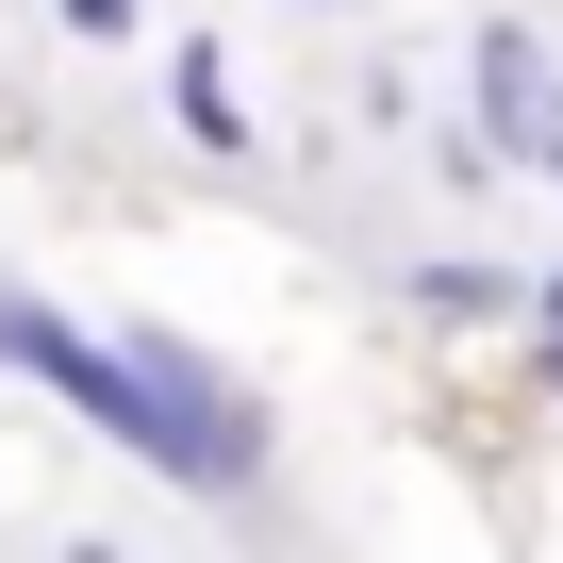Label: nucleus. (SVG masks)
<instances>
[{
  "label": "nucleus",
  "mask_w": 563,
  "mask_h": 563,
  "mask_svg": "<svg viewBox=\"0 0 563 563\" xmlns=\"http://www.w3.org/2000/svg\"><path fill=\"white\" fill-rule=\"evenodd\" d=\"M133 349V382H150V464L183 481V497H249L265 481V398L216 365V349H183V332H117Z\"/></svg>",
  "instance_id": "nucleus-1"
},
{
  "label": "nucleus",
  "mask_w": 563,
  "mask_h": 563,
  "mask_svg": "<svg viewBox=\"0 0 563 563\" xmlns=\"http://www.w3.org/2000/svg\"><path fill=\"white\" fill-rule=\"evenodd\" d=\"M0 365H18V382H51L100 448H133L150 464V382H133V349L117 332H84L67 299H34V282H0Z\"/></svg>",
  "instance_id": "nucleus-2"
},
{
  "label": "nucleus",
  "mask_w": 563,
  "mask_h": 563,
  "mask_svg": "<svg viewBox=\"0 0 563 563\" xmlns=\"http://www.w3.org/2000/svg\"><path fill=\"white\" fill-rule=\"evenodd\" d=\"M464 100H481V150H497V166H547V150H563V51H547L530 18H481Z\"/></svg>",
  "instance_id": "nucleus-3"
},
{
  "label": "nucleus",
  "mask_w": 563,
  "mask_h": 563,
  "mask_svg": "<svg viewBox=\"0 0 563 563\" xmlns=\"http://www.w3.org/2000/svg\"><path fill=\"white\" fill-rule=\"evenodd\" d=\"M398 299H415V332H481V316H530V282H514V265H481V249H431Z\"/></svg>",
  "instance_id": "nucleus-4"
},
{
  "label": "nucleus",
  "mask_w": 563,
  "mask_h": 563,
  "mask_svg": "<svg viewBox=\"0 0 563 563\" xmlns=\"http://www.w3.org/2000/svg\"><path fill=\"white\" fill-rule=\"evenodd\" d=\"M166 100H183V133H199V150H249V100H232V51H216V34H183V51H166Z\"/></svg>",
  "instance_id": "nucleus-5"
},
{
  "label": "nucleus",
  "mask_w": 563,
  "mask_h": 563,
  "mask_svg": "<svg viewBox=\"0 0 563 563\" xmlns=\"http://www.w3.org/2000/svg\"><path fill=\"white\" fill-rule=\"evenodd\" d=\"M51 18H67L84 51H133V34H150V0H51Z\"/></svg>",
  "instance_id": "nucleus-6"
},
{
  "label": "nucleus",
  "mask_w": 563,
  "mask_h": 563,
  "mask_svg": "<svg viewBox=\"0 0 563 563\" xmlns=\"http://www.w3.org/2000/svg\"><path fill=\"white\" fill-rule=\"evenodd\" d=\"M530 382H547V398H563V265H547V282H530Z\"/></svg>",
  "instance_id": "nucleus-7"
},
{
  "label": "nucleus",
  "mask_w": 563,
  "mask_h": 563,
  "mask_svg": "<svg viewBox=\"0 0 563 563\" xmlns=\"http://www.w3.org/2000/svg\"><path fill=\"white\" fill-rule=\"evenodd\" d=\"M316 18H349V0H316Z\"/></svg>",
  "instance_id": "nucleus-8"
},
{
  "label": "nucleus",
  "mask_w": 563,
  "mask_h": 563,
  "mask_svg": "<svg viewBox=\"0 0 563 563\" xmlns=\"http://www.w3.org/2000/svg\"><path fill=\"white\" fill-rule=\"evenodd\" d=\"M547 183H563V150H547Z\"/></svg>",
  "instance_id": "nucleus-9"
}]
</instances>
